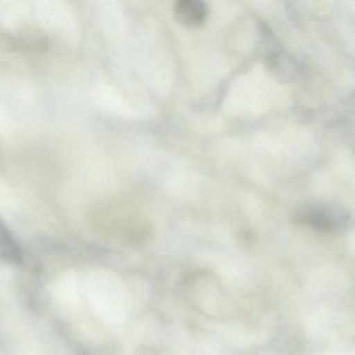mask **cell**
I'll list each match as a JSON object with an SVG mask.
<instances>
[{"instance_id": "6da1fadb", "label": "cell", "mask_w": 355, "mask_h": 355, "mask_svg": "<svg viewBox=\"0 0 355 355\" xmlns=\"http://www.w3.org/2000/svg\"><path fill=\"white\" fill-rule=\"evenodd\" d=\"M297 220L320 230H338L345 228L350 220L347 209L334 202H315L305 205L297 213Z\"/></svg>"}, {"instance_id": "7a4b0ae2", "label": "cell", "mask_w": 355, "mask_h": 355, "mask_svg": "<svg viewBox=\"0 0 355 355\" xmlns=\"http://www.w3.org/2000/svg\"><path fill=\"white\" fill-rule=\"evenodd\" d=\"M174 15L182 26L198 28L202 26L209 15V9L200 0H180L174 3Z\"/></svg>"}]
</instances>
